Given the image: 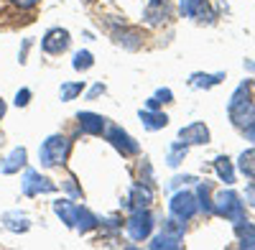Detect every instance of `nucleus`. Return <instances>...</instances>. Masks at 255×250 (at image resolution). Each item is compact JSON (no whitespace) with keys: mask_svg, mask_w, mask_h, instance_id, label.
Listing matches in <instances>:
<instances>
[{"mask_svg":"<svg viewBox=\"0 0 255 250\" xmlns=\"http://www.w3.org/2000/svg\"><path fill=\"white\" fill-rule=\"evenodd\" d=\"M227 113H230V120L232 125H238V128H245V125L255 123V102L250 97V85H240L232 95L230 105H227Z\"/></svg>","mask_w":255,"mask_h":250,"instance_id":"f257e3e1","label":"nucleus"},{"mask_svg":"<svg viewBox=\"0 0 255 250\" xmlns=\"http://www.w3.org/2000/svg\"><path fill=\"white\" fill-rule=\"evenodd\" d=\"M69 148H72V140L61 133H54L49 135L38 148V161L44 169H54V166H61L69 156Z\"/></svg>","mask_w":255,"mask_h":250,"instance_id":"f03ea898","label":"nucleus"},{"mask_svg":"<svg viewBox=\"0 0 255 250\" xmlns=\"http://www.w3.org/2000/svg\"><path fill=\"white\" fill-rule=\"evenodd\" d=\"M215 212L230 222H243L245 220V204L240 202V197L235 192H220L215 199Z\"/></svg>","mask_w":255,"mask_h":250,"instance_id":"7ed1b4c3","label":"nucleus"},{"mask_svg":"<svg viewBox=\"0 0 255 250\" xmlns=\"http://www.w3.org/2000/svg\"><path fill=\"white\" fill-rule=\"evenodd\" d=\"M105 138H108V143L120 156H135V153H140L138 140L128 130H123L120 125H108V128H105Z\"/></svg>","mask_w":255,"mask_h":250,"instance_id":"20e7f679","label":"nucleus"},{"mask_svg":"<svg viewBox=\"0 0 255 250\" xmlns=\"http://www.w3.org/2000/svg\"><path fill=\"white\" fill-rule=\"evenodd\" d=\"M168 212H171V217H176L179 222H189L191 217L199 212L197 194H191V192H176L171 197V202H168Z\"/></svg>","mask_w":255,"mask_h":250,"instance_id":"39448f33","label":"nucleus"},{"mask_svg":"<svg viewBox=\"0 0 255 250\" xmlns=\"http://www.w3.org/2000/svg\"><path fill=\"white\" fill-rule=\"evenodd\" d=\"M153 215L148 212V210H135L130 212V217H128L125 227H128V235H130V240L140 243V240H148L153 233Z\"/></svg>","mask_w":255,"mask_h":250,"instance_id":"423d86ee","label":"nucleus"},{"mask_svg":"<svg viewBox=\"0 0 255 250\" xmlns=\"http://www.w3.org/2000/svg\"><path fill=\"white\" fill-rule=\"evenodd\" d=\"M20 192L26 197H38V194H54L56 184L46 176H41L36 169H26L23 179H20Z\"/></svg>","mask_w":255,"mask_h":250,"instance_id":"0eeeda50","label":"nucleus"},{"mask_svg":"<svg viewBox=\"0 0 255 250\" xmlns=\"http://www.w3.org/2000/svg\"><path fill=\"white\" fill-rule=\"evenodd\" d=\"M69 44H72V33L67 28L56 26V28H49L44 33V38H41V51L49 54V56H56L61 51H67Z\"/></svg>","mask_w":255,"mask_h":250,"instance_id":"6e6552de","label":"nucleus"},{"mask_svg":"<svg viewBox=\"0 0 255 250\" xmlns=\"http://www.w3.org/2000/svg\"><path fill=\"white\" fill-rule=\"evenodd\" d=\"M153 202V189L148 184H133L130 192H128V199H125V207L130 212L135 210H148V204Z\"/></svg>","mask_w":255,"mask_h":250,"instance_id":"1a4fd4ad","label":"nucleus"},{"mask_svg":"<svg viewBox=\"0 0 255 250\" xmlns=\"http://www.w3.org/2000/svg\"><path fill=\"white\" fill-rule=\"evenodd\" d=\"M179 140L186 145H204L209 143V128L204 123H189L179 130Z\"/></svg>","mask_w":255,"mask_h":250,"instance_id":"9d476101","label":"nucleus"},{"mask_svg":"<svg viewBox=\"0 0 255 250\" xmlns=\"http://www.w3.org/2000/svg\"><path fill=\"white\" fill-rule=\"evenodd\" d=\"M168 15H171V5H168V0H148V5L143 10V20L148 26H161Z\"/></svg>","mask_w":255,"mask_h":250,"instance_id":"9b49d317","label":"nucleus"},{"mask_svg":"<svg viewBox=\"0 0 255 250\" xmlns=\"http://www.w3.org/2000/svg\"><path fill=\"white\" fill-rule=\"evenodd\" d=\"M181 10L194 20H207V23L215 20V10H212L209 0H181Z\"/></svg>","mask_w":255,"mask_h":250,"instance_id":"f8f14e48","label":"nucleus"},{"mask_svg":"<svg viewBox=\"0 0 255 250\" xmlns=\"http://www.w3.org/2000/svg\"><path fill=\"white\" fill-rule=\"evenodd\" d=\"M77 120H79V130L87 133V135H102L105 128H108V118H102L97 113H90V110L79 113Z\"/></svg>","mask_w":255,"mask_h":250,"instance_id":"ddd939ff","label":"nucleus"},{"mask_svg":"<svg viewBox=\"0 0 255 250\" xmlns=\"http://www.w3.org/2000/svg\"><path fill=\"white\" fill-rule=\"evenodd\" d=\"M26 161H28V151L23 148V145H18V148H13L10 156H8L3 163H0V171H3L5 176H10V174H15V171L23 169Z\"/></svg>","mask_w":255,"mask_h":250,"instance_id":"4468645a","label":"nucleus"},{"mask_svg":"<svg viewBox=\"0 0 255 250\" xmlns=\"http://www.w3.org/2000/svg\"><path fill=\"white\" fill-rule=\"evenodd\" d=\"M138 118H140L145 130H161L168 125V115L161 113V110H148L145 108V110H138Z\"/></svg>","mask_w":255,"mask_h":250,"instance_id":"2eb2a0df","label":"nucleus"},{"mask_svg":"<svg viewBox=\"0 0 255 250\" xmlns=\"http://www.w3.org/2000/svg\"><path fill=\"white\" fill-rule=\"evenodd\" d=\"M3 227H5V230H10V233H15V235H20V233H28L31 220H28V215L13 210V212H5L3 215Z\"/></svg>","mask_w":255,"mask_h":250,"instance_id":"dca6fc26","label":"nucleus"},{"mask_svg":"<svg viewBox=\"0 0 255 250\" xmlns=\"http://www.w3.org/2000/svg\"><path fill=\"white\" fill-rule=\"evenodd\" d=\"M113 38H115V44L118 46H123V49H128V51H135V49H140V33L135 31V28H118V31H113Z\"/></svg>","mask_w":255,"mask_h":250,"instance_id":"f3484780","label":"nucleus"},{"mask_svg":"<svg viewBox=\"0 0 255 250\" xmlns=\"http://www.w3.org/2000/svg\"><path fill=\"white\" fill-rule=\"evenodd\" d=\"M95 227H100V217L87 210V207H77V222H74V230H79L82 235L84 233H92Z\"/></svg>","mask_w":255,"mask_h":250,"instance_id":"a211bd4d","label":"nucleus"},{"mask_svg":"<svg viewBox=\"0 0 255 250\" xmlns=\"http://www.w3.org/2000/svg\"><path fill=\"white\" fill-rule=\"evenodd\" d=\"M54 212L67 227H74V222H77V204H72L69 199H56L54 202Z\"/></svg>","mask_w":255,"mask_h":250,"instance_id":"6ab92c4d","label":"nucleus"},{"mask_svg":"<svg viewBox=\"0 0 255 250\" xmlns=\"http://www.w3.org/2000/svg\"><path fill=\"white\" fill-rule=\"evenodd\" d=\"M148 248L151 250H179L181 248V235H174V233H166V230H161L151 243H148Z\"/></svg>","mask_w":255,"mask_h":250,"instance_id":"aec40b11","label":"nucleus"},{"mask_svg":"<svg viewBox=\"0 0 255 250\" xmlns=\"http://www.w3.org/2000/svg\"><path fill=\"white\" fill-rule=\"evenodd\" d=\"M222 79H225L222 72H220V74H202V72H194V74L189 77V85H191V87H197V90H209V87L220 85Z\"/></svg>","mask_w":255,"mask_h":250,"instance_id":"412c9836","label":"nucleus"},{"mask_svg":"<svg viewBox=\"0 0 255 250\" xmlns=\"http://www.w3.org/2000/svg\"><path fill=\"white\" fill-rule=\"evenodd\" d=\"M235 233L240 238V248H253L255 250V227L248 220H243V222L235 225Z\"/></svg>","mask_w":255,"mask_h":250,"instance_id":"4be33fe9","label":"nucleus"},{"mask_svg":"<svg viewBox=\"0 0 255 250\" xmlns=\"http://www.w3.org/2000/svg\"><path fill=\"white\" fill-rule=\"evenodd\" d=\"M238 169H240L243 176H248V179L255 181V148H248V151L240 153V158H238Z\"/></svg>","mask_w":255,"mask_h":250,"instance_id":"5701e85b","label":"nucleus"},{"mask_svg":"<svg viewBox=\"0 0 255 250\" xmlns=\"http://www.w3.org/2000/svg\"><path fill=\"white\" fill-rule=\"evenodd\" d=\"M82 92H84V82H64V85L59 87L61 102H72V100H77Z\"/></svg>","mask_w":255,"mask_h":250,"instance_id":"b1692460","label":"nucleus"},{"mask_svg":"<svg viewBox=\"0 0 255 250\" xmlns=\"http://www.w3.org/2000/svg\"><path fill=\"white\" fill-rule=\"evenodd\" d=\"M215 171H217V176H220L225 184L235 181V169H232V163H230L227 156H220V158L215 161Z\"/></svg>","mask_w":255,"mask_h":250,"instance_id":"393cba45","label":"nucleus"},{"mask_svg":"<svg viewBox=\"0 0 255 250\" xmlns=\"http://www.w3.org/2000/svg\"><path fill=\"white\" fill-rule=\"evenodd\" d=\"M186 151H189V145L186 143H181V140H176V143H171V148H168V158H166V163L171 166V169H176V166L186 158Z\"/></svg>","mask_w":255,"mask_h":250,"instance_id":"a878e982","label":"nucleus"},{"mask_svg":"<svg viewBox=\"0 0 255 250\" xmlns=\"http://www.w3.org/2000/svg\"><path fill=\"white\" fill-rule=\"evenodd\" d=\"M92 64H95V56H92V51H87V49H79V51L74 54V59H72V67H74L77 72H87V69H92Z\"/></svg>","mask_w":255,"mask_h":250,"instance_id":"bb28decb","label":"nucleus"},{"mask_svg":"<svg viewBox=\"0 0 255 250\" xmlns=\"http://www.w3.org/2000/svg\"><path fill=\"white\" fill-rule=\"evenodd\" d=\"M209 192H212V189H209V184H207V181L197 186V202H199V210H204L207 215H209V212H215V202L209 199Z\"/></svg>","mask_w":255,"mask_h":250,"instance_id":"cd10ccee","label":"nucleus"},{"mask_svg":"<svg viewBox=\"0 0 255 250\" xmlns=\"http://www.w3.org/2000/svg\"><path fill=\"white\" fill-rule=\"evenodd\" d=\"M31 97H33V95H31V90H28V87L18 90V92H15V100H13V102H15V108H26L28 102H31Z\"/></svg>","mask_w":255,"mask_h":250,"instance_id":"c85d7f7f","label":"nucleus"},{"mask_svg":"<svg viewBox=\"0 0 255 250\" xmlns=\"http://www.w3.org/2000/svg\"><path fill=\"white\" fill-rule=\"evenodd\" d=\"M64 189H67L72 197H82V189L77 186V179H74V176H67V181H64Z\"/></svg>","mask_w":255,"mask_h":250,"instance_id":"c756f323","label":"nucleus"},{"mask_svg":"<svg viewBox=\"0 0 255 250\" xmlns=\"http://www.w3.org/2000/svg\"><path fill=\"white\" fill-rule=\"evenodd\" d=\"M100 225L108 227V230H118V227H123V220H120V217H102Z\"/></svg>","mask_w":255,"mask_h":250,"instance_id":"7c9ffc66","label":"nucleus"},{"mask_svg":"<svg viewBox=\"0 0 255 250\" xmlns=\"http://www.w3.org/2000/svg\"><path fill=\"white\" fill-rule=\"evenodd\" d=\"M10 3H13L15 8H20V10H31V8L38 5V0H10Z\"/></svg>","mask_w":255,"mask_h":250,"instance_id":"2f4dec72","label":"nucleus"},{"mask_svg":"<svg viewBox=\"0 0 255 250\" xmlns=\"http://www.w3.org/2000/svg\"><path fill=\"white\" fill-rule=\"evenodd\" d=\"M105 92H108V87H105L102 82H97V85L87 92V100H97V97H100V95H105Z\"/></svg>","mask_w":255,"mask_h":250,"instance_id":"473e14b6","label":"nucleus"},{"mask_svg":"<svg viewBox=\"0 0 255 250\" xmlns=\"http://www.w3.org/2000/svg\"><path fill=\"white\" fill-rule=\"evenodd\" d=\"M156 97L161 100V102H174V92L168 90V87H163V90H158L156 92Z\"/></svg>","mask_w":255,"mask_h":250,"instance_id":"72a5a7b5","label":"nucleus"},{"mask_svg":"<svg viewBox=\"0 0 255 250\" xmlns=\"http://www.w3.org/2000/svg\"><path fill=\"white\" fill-rule=\"evenodd\" d=\"M243 133H245V138H248L250 143H255V123L245 125V128H243Z\"/></svg>","mask_w":255,"mask_h":250,"instance_id":"f704fd0d","label":"nucleus"},{"mask_svg":"<svg viewBox=\"0 0 255 250\" xmlns=\"http://www.w3.org/2000/svg\"><path fill=\"white\" fill-rule=\"evenodd\" d=\"M245 202L255 207V184H250V186H248V189H245Z\"/></svg>","mask_w":255,"mask_h":250,"instance_id":"c9c22d12","label":"nucleus"},{"mask_svg":"<svg viewBox=\"0 0 255 250\" xmlns=\"http://www.w3.org/2000/svg\"><path fill=\"white\" fill-rule=\"evenodd\" d=\"M28 46H31V38H26V41H23V49H20V59H18L20 64H26V54H28Z\"/></svg>","mask_w":255,"mask_h":250,"instance_id":"e433bc0d","label":"nucleus"},{"mask_svg":"<svg viewBox=\"0 0 255 250\" xmlns=\"http://www.w3.org/2000/svg\"><path fill=\"white\" fill-rule=\"evenodd\" d=\"M145 108H148V110H158V108H161V100H158V97L153 95L151 100H148V102H145Z\"/></svg>","mask_w":255,"mask_h":250,"instance_id":"4c0bfd02","label":"nucleus"},{"mask_svg":"<svg viewBox=\"0 0 255 250\" xmlns=\"http://www.w3.org/2000/svg\"><path fill=\"white\" fill-rule=\"evenodd\" d=\"M3 118H5V100L0 97V120H3Z\"/></svg>","mask_w":255,"mask_h":250,"instance_id":"58836bf2","label":"nucleus"},{"mask_svg":"<svg viewBox=\"0 0 255 250\" xmlns=\"http://www.w3.org/2000/svg\"><path fill=\"white\" fill-rule=\"evenodd\" d=\"M82 3H92V0H82Z\"/></svg>","mask_w":255,"mask_h":250,"instance_id":"ea45409f","label":"nucleus"}]
</instances>
